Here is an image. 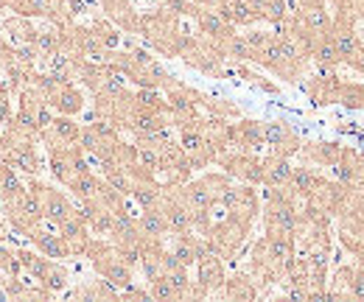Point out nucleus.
Returning <instances> with one entry per match:
<instances>
[{
    "instance_id": "nucleus-3",
    "label": "nucleus",
    "mask_w": 364,
    "mask_h": 302,
    "mask_svg": "<svg viewBox=\"0 0 364 302\" xmlns=\"http://www.w3.org/2000/svg\"><path fill=\"white\" fill-rule=\"evenodd\" d=\"M87 258H90L95 274L104 277L107 283H112L118 291H124L135 283V269L118 255V249L109 244V238L92 235L90 247H87Z\"/></svg>"
},
{
    "instance_id": "nucleus-44",
    "label": "nucleus",
    "mask_w": 364,
    "mask_h": 302,
    "mask_svg": "<svg viewBox=\"0 0 364 302\" xmlns=\"http://www.w3.org/2000/svg\"><path fill=\"white\" fill-rule=\"evenodd\" d=\"M0 274H6V277H20V274H23V266H20V258H17V249L0 247Z\"/></svg>"
},
{
    "instance_id": "nucleus-25",
    "label": "nucleus",
    "mask_w": 364,
    "mask_h": 302,
    "mask_svg": "<svg viewBox=\"0 0 364 302\" xmlns=\"http://www.w3.org/2000/svg\"><path fill=\"white\" fill-rule=\"evenodd\" d=\"M291 173H294L291 160L269 151L264 157V182H261V188H286L291 182Z\"/></svg>"
},
{
    "instance_id": "nucleus-38",
    "label": "nucleus",
    "mask_w": 364,
    "mask_h": 302,
    "mask_svg": "<svg viewBox=\"0 0 364 302\" xmlns=\"http://www.w3.org/2000/svg\"><path fill=\"white\" fill-rule=\"evenodd\" d=\"M90 26H92V31H95V37L101 40V45H104L107 50H118V45H121V34H124V31H121V28H118L107 14H104V17H95Z\"/></svg>"
},
{
    "instance_id": "nucleus-49",
    "label": "nucleus",
    "mask_w": 364,
    "mask_h": 302,
    "mask_svg": "<svg viewBox=\"0 0 364 302\" xmlns=\"http://www.w3.org/2000/svg\"><path fill=\"white\" fill-rule=\"evenodd\" d=\"M199 9H219L222 6V0H193Z\"/></svg>"
},
{
    "instance_id": "nucleus-11",
    "label": "nucleus",
    "mask_w": 364,
    "mask_h": 302,
    "mask_svg": "<svg viewBox=\"0 0 364 302\" xmlns=\"http://www.w3.org/2000/svg\"><path fill=\"white\" fill-rule=\"evenodd\" d=\"M219 207H225V213L232 218H241L247 224H255V218L261 213V199H258V190L255 185H247V182H230V188L222 193V202Z\"/></svg>"
},
{
    "instance_id": "nucleus-27",
    "label": "nucleus",
    "mask_w": 364,
    "mask_h": 302,
    "mask_svg": "<svg viewBox=\"0 0 364 302\" xmlns=\"http://www.w3.org/2000/svg\"><path fill=\"white\" fill-rule=\"evenodd\" d=\"M235 134H238V149L244 151H261L267 146L264 140V124L261 121H252V118H238L235 121Z\"/></svg>"
},
{
    "instance_id": "nucleus-36",
    "label": "nucleus",
    "mask_w": 364,
    "mask_h": 302,
    "mask_svg": "<svg viewBox=\"0 0 364 302\" xmlns=\"http://www.w3.org/2000/svg\"><path fill=\"white\" fill-rule=\"evenodd\" d=\"M70 300H121V291H118L112 283H107V280L101 277V280H92V283L79 286V288L70 294Z\"/></svg>"
},
{
    "instance_id": "nucleus-30",
    "label": "nucleus",
    "mask_w": 364,
    "mask_h": 302,
    "mask_svg": "<svg viewBox=\"0 0 364 302\" xmlns=\"http://www.w3.org/2000/svg\"><path fill=\"white\" fill-rule=\"evenodd\" d=\"M3 31L9 34L11 45H34V37H37L34 20L31 17H23V14L3 17Z\"/></svg>"
},
{
    "instance_id": "nucleus-29",
    "label": "nucleus",
    "mask_w": 364,
    "mask_h": 302,
    "mask_svg": "<svg viewBox=\"0 0 364 302\" xmlns=\"http://www.w3.org/2000/svg\"><path fill=\"white\" fill-rule=\"evenodd\" d=\"M311 62H314V68H317V73H333L342 62H339V53H336V45L331 40V31L328 34H322L314 48H311Z\"/></svg>"
},
{
    "instance_id": "nucleus-2",
    "label": "nucleus",
    "mask_w": 364,
    "mask_h": 302,
    "mask_svg": "<svg viewBox=\"0 0 364 302\" xmlns=\"http://www.w3.org/2000/svg\"><path fill=\"white\" fill-rule=\"evenodd\" d=\"M232 176L225 171H208L196 179H188L177 185L174 190L180 193V199L188 205L191 213H202V210H213L222 202V193L230 188Z\"/></svg>"
},
{
    "instance_id": "nucleus-18",
    "label": "nucleus",
    "mask_w": 364,
    "mask_h": 302,
    "mask_svg": "<svg viewBox=\"0 0 364 302\" xmlns=\"http://www.w3.org/2000/svg\"><path fill=\"white\" fill-rule=\"evenodd\" d=\"M82 137V124H76L73 115H53L50 126L40 131V143L50 146H76Z\"/></svg>"
},
{
    "instance_id": "nucleus-10",
    "label": "nucleus",
    "mask_w": 364,
    "mask_h": 302,
    "mask_svg": "<svg viewBox=\"0 0 364 302\" xmlns=\"http://www.w3.org/2000/svg\"><path fill=\"white\" fill-rule=\"evenodd\" d=\"M3 218L9 221V227L17 232V235H31L37 227H43L46 224V216H43V205H40V199L28 190V193H23L17 202H11V205H6L3 207Z\"/></svg>"
},
{
    "instance_id": "nucleus-39",
    "label": "nucleus",
    "mask_w": 364,
    "mask_h": 302,
    "mask_svg": "<svg viewBox=\"0 0 364 302\" xmlns=\"http://www.w3.org/2000/svg\"><path fill=\"white\" fill-rule=\"evenodd\" d=\"M219 50H222V56H225L228 62H250V65H252V48L247 45L244 34H238V31L219 45Z\"/></svg>"
},
{
    "instance_id": "nucleus-26",
    "label": "nucleus",
    "mask_w": 364,
    "mask_h": 302,
    "mask_svg": "<svg viewBox=\"0 0 364 302\" xmlns=\"http://www.w3.org/2000/svg\"><path fill=\"white\" fill-rule=\"evenodd\" d=\"M228 70H230V76L241 79L244 85L255 87V90H261V92H267V95H277V92H280V85H274L272 79H267L264 73L252 70L250 62H228Z\"/></svg>"
},
{
    "instance_id": "nucleus-6",
    "label": "nucleus",
    "mask_w": 364,
    "mask_h": 302,
    "mask_svg": "<svg viewBox=\"0 0 364 302\" xmlns=\"http://www.w3.org/2000/svg\"><path fill=\"white\" fill-rule=\"evenodd\" d=\"M336 238L345 247V252L356 255L364 241V193L350 190L345 207L336 213Z\"/></svg>"
},
{
    "instance_id": "nucleus-32",
    "label": "nucleus",
    "mask_w": 364,
    "mask_h": 302,
    "mask_svg": "<svg viewBox=\"0 0 364 302\" xmlns=\"http://www.w3.org/2000/svg\"><path fill=\"white\" fill-rule=\"evenodd\" d=\"M319 182H322V173L317 168H309V166H300V168H294L291 173V182H289V190L294 193V196H300L303 202L314 193V188H317Z\"/></svg>"
},
{
    "instance_id": "nucleus-21",
    "label": "nucleus",
    "mask_w": 364,
    "mask_h": 302,
    "mask_svg": "<svg viewBox=\"0 0 364 302\" xmlns=\"http://www.w3.org/2000/svg\"><path fill=\"white\" fill-rule=\"evenodd\" d=\"M48 104L53 107L56 115H82L85 112V92L76 87V82H62V85L53 90V95L48 98Z\"/></svg>"
},
{
    "instance_id": "nucleus-45",
    "label": "nucleus",
    "mask_w": 364,
    "mask_h": 302,
    "mask_svg": "<svg viewBox=\"0 0 364 302\" xmlns=\"http://www.w3.org/2000/svg\"><path fill=\"white\" fill-rule=\"evenodd\" d=\"M160 6H163L166 11H171L174 17H180V20L182 17H193V14L199 11V6H196L193 0H163Z\"/></svg>"
},
{
    "instance_id": "nucleus-24",
    "label": "nucleus",
    "mask_w": 364,
    "mask_h": 302,
    "mask_svg": "<svg viewBox=\"0 0 364 302\" xmlns=\"http://www.w3.org/2000/svg\"><path fill=\"white\" fill-rule=\"evenodd\" d=\"M137 227H140V235H143V241H166V238H171L168 221H166V213L160 210V205H151V207H140Z\"/></svg>"
},
{
    "instance_id": "nucleus-1",
    "label": "nucleus",
    "mask_w": 364,
    "mask_h": 302,
    "mask_svg": "<svg viewBox=\"0 0 364 302\" xmlns=\"http://www.w3.org/2000/svg\"><path fill=\"white\" fill-rule=\"evenodd\" d=\"M137 34L146 40V45L163 56H180L188 34L182 31L180 17H174L171 11H166L163 6H157L154 11L140 14V28Z\"/></svg>"
},
{
    "instance_id": "nucleus-41",
    "label": "nucleus",
    "mask_w": 364,
    "mask_h": 302,
    "mask_svg": "<svg viewBox=\"0 0 364 302\" xmlns=\"http://www.w3.org/2000/svg\"><path fill=\"white\" fill-rule=\"evenodd\" d=\"M258 3H261V17H264V23H269V26L286 23L289 14H291V9H289L286 0H258Z\"/></svg>"
},
{
    "instance_id": "nucleus-33",
    "label": "nucleus",
    "mask_w": 364,
    "mask_h": 302,
    "mask_svg": "<svg viewBox=\"0 0 364 302\" xmlns=\"http://www.w3.org/2000/svg\"><path fill=\"white\" fill-rule=\"evenodd\" d=\"M101 185H104V176H101V173H92V168H90V171L76 173L73 182L68 185V190L76 196V202H82V199H95L98 190H101Z\"/></svg>"
},
{
    "instance_id": "nucleus-31",
    "label": "nucleus",
    "mask_w": 364,
    "mask_h": 302,
    "mask_svg": "<svg viewBox=\"0 0 364 302\" xmlns=\"http://www.w3.org/2000/svg\"><path fill=\"white\" fill-rule=\"evenodd\" d=\"M23 193H28V188L20 182V176L14 173V168L6 166V163H0V207L17 202Z\"/></svg>"
},
{
    "instance_id": "nucleus-37",
    "label": "nucleus",
    "mask_w": 364,
    "mask_h": 302,
    "mask_svg": "<svg viewBox=\"0 0 364 302\" xmlns=\"http://www.w3.org/2000/svg\"><path fill=\"white\" fill-rule=\"evenodd\" d=\"M9 9L14 14H23V17H43L48 23H53V0H11Z\"/></svg>"
},
{
    "instance_id": "nucleus-46",
    "label": "nucleus",
    "mask_w": 364,
    "mask_h": 302,
    "mask_svg": "<svg viewBox=\"0 0 364 302\" xmlns=\"http://www.w3.org/2000/svg\"><path fill=\"white\" fill-rule=\"evenodd\" d=\"M348 297L350 300H364V266H353V274L348 280Z\"/></svg>"
},
{
    "instance_id": "nucleus-20",
    "label": "nucleus",
    "mask_w": 364,
    "mask_h": 302,
    "mask_svg": "<svg viewBox=\"0 0 364 302\" xmlns=\"http://www.w3.org/2000/svg\"><path fill=\"white\" fill-rule=\"evenodd\" d=\"M339 87L342 79L333 73H317V76H309L303 82V90L309 95V101H314L317 107H328V104H336L339 101Z\"/></svg>"
},
{
    "instance_id": "nucleus-42",
    "label": "nucleus",
    "mask_w": 364,
    "mask_h": 302,
    "mask_svg": "<svg viewBox=\"0 0 364 302\" xmlns=\"http://www.w3.org/2000/svg\"><path fill=\"white\" fill-rule=\"evenodd\" d=\"M112 224H115V213H112V210H107V207H98V210H95V216L87 221V227H90V232L95 235V238H109Z\"/></svg>"
},
{
    "instance_id": "nucleus-23",
    "label": "nucleus",
    "mask_w": 364,
    "mask_h": 302,
    "mask_svg": "<svg viewBox=\"0 0 364 302\" xmlns=\"http://www.w3.org/2000/svg\"><path fill=\"white\" fill-rule=\"evenodd\" d=\"M104 14L124 31V34H137L140 28V11H135L132 0H101Z\"/></svg>"
},
{
    "instance_id": "nucleus-5",
    "label": "nucleus",
    "mask_w": 364,
    "mask_h": 302,
    "mask_svg": "<svg viewBox=\"0 0 364 302\" xmlns=\"http://www.w3.org/2000/svg\"><path fill=\"white\" fill-rule=\"evenodd\" d=\"M250 230H252V224H247V221H241V218H232L225 213L222 218H213L210 230L205 232V241H208V247H210L216 255H222V258H235L238 249L244 247Z\"/></svg>"
},
{
    "instance_id": "nucleus-19",
    "label": "nucleus",
    "mask_w": 364,
    "mask_h": 302,
    "mask_svg": "<svg viewBox=\"0 0 364 302\" xmlns=\"http://www.w3.org/2000/svg\"><path fill=\"white\" fill-rule=\"evenodd\" d=\"M219 11L225 14V20H228L230 26H235V28H252V26L264 23L258 0H222Z\"/></svg>"
},
{
    "instance_id": "nucleus-13",
    "label": "nucleus",
    "mask_w": 364,
    "mask_h": 302,
    "mask_svg": "<svg viewBox=\"0 0 364 302\" xmlns=\"http://www.w3.org/2000/svg\"><path fill=\"white\" fill-rule=\"evenodd\" d=\"M264 140H267V146H269V151L272 154H280V157H297V151H300V134L291 129V124H286V121H267L264 124Z\"/></svg>"
},
{
    "instance_id": "nucleus-14",
    "label": "nucleus",
    "mask_w": 364,
    "mask_h": 302,
    "mask_svg": "<svg viewBox=\"0 0 364 302\" xmlns=\"http://www.w3.org/2000/svg\"><path fill=\"white\" fill-rule=\"evenodd\" d=\"M342 149H345V146L331 143V140H303L297 157H300L306 166L336 168V166H339V157H342Z\"/></svg>"
},
{
    "instance_id": "nucleus-43",
    "label": "nucleus",
    "mask_w": 364,
    "mask_h": 302,
    "mask_svg": "<svg viewBox=\"0 0 364 302\" xmlns=\"http://www.w3.org/2000/svg\"><path fill=\"white\" fill-rule=\"evenodd\" d=\"M149 297L157 302H171V300H180L177 297V291H174V286L168 283V277L166 274H160L157 280H151L149 283Z\"/></svg>"
},
{
    "instance_id": "nucleus-22",
    "label": "nucleus",
    "mask_w": 364,
    "mask_h": 302,
    "mask_svg": "<svg viewBox=\"0 0 364 302\" xmlns=\"http://www.w3.org/2000/svg\"><path fill=\"white\" fill-rule=\"evenodd\" d=\"M31 244H34V249L40 252V255H46L50 260H65L70 258V249H68V244H65V238L59 235V230L53 232V224H43V227H37L31 235Z\"/></svg>"
},
{
    "instance_id": "nucleus-12",
    "label": "nucleus",
    "mask_w": 364,
    "mask_h": 302,
    "mask_svg": "<svg viewBox=\"0 0 364 302\" xmlns=\"http://www.w3.org/2000/svg\"><path fill=\"white\" fill-rule=\"evenodd\" d=\"M28 190L40 199V205H43V216H46V221L48 224H53V227H59L65 218L73 216V210H76V205L68 199V193H62V190L53 188V185L40 182V176H31Z\"/></svg>"
},
{
    "instance_id": "nucleus-4",
    "label": "nucleus",
    "mask_w": 364,
    "mask_h": 302,
    "mask_svg": "<svg viewBox=\"0 0 364 302\" xmlns=\"http://www.w3.org/2000/svg\"><path fill=\"white\" fill-rule=\"evenodd\" d=\"M180 59L188 68H193V70H199V73H205V76H210V79H230L228 59L222 56L219 45L205 40V37H199V34H196V37L188 34Z\"/></svg>"
},
{
    "instance_id": "nucleus-7",
    "label": "nucleus",
    "mask_w": 364,
    "mask_h": 302,
    "mask_svg": "<svg viewBox=\"0 0 364 302\" xmlns=\"http://www.w3.org/2000/svg\"><path fill=\"white\" fill-rule=\"evenodd\" d=\"M53 107L48 104V98L37 90V87H26L20 95H17V112H14V121L20 124V126H26V129L31 131H40L48 129L50 126V121H53Z\"/></svg>"
},
{
    "instance_id": "nucleus-17",
    "label": "nucleus",
    "mask_w": 364,
    "mask_h": 302,
    "mask_svg": "<svg viewBox=\"0 0 364 302\" xmlns=\"http://www.w3.org/2000/svg\"><path fill=\"white\" fill-rule=\"evenodd\" d=\"M336 171V179L348 188V190H356V193H364V151H356V149H342V157H339V166L333 168Z\"/></svg>"
},
{
    "instance_id": "nucleus-8",
    "label": "nucleus",
    "mask_w": 364,
    "mask_h": 302,
    "mask_svg": "<svg viewBox=\"0 0 364 302\" xmlns=\"http://www.w3.org/2000/svg\"><path fill=\"white\" fill-rule=\"evenodd\" d=\"M216 166L225 173H230L235 182H247L255 188H261V182H264V157H258L255 151L232 149V151L219 154Z\"/></svg>"
},
{
    "instance_id": "nucleus-28",
    "label": "nucleus",
    "mask_w": 364,
    "mask_h": 302,
    "mask_svg": "<svg viewBox=\"0 0 364 302\" xmlns=\"http://www.w3.org/2000/svg\"><path fill=\"white\" fill-rule=\"evenodd\" d=\"M222 294L232 302H250V300H255V297H258V283L252 280V274L238 271V274H232V277L225 280Z\"/></svg>"
},
{
    "instance_id": "nucleus-16",
    "label": "nucleus",
    "mask_w": 364,
    "mask_h": 302,
    "mask_svg": "<svg viewBox=\"0 0 364 302\" xmlns=\"http://www.w3.org/2000/svg\"><path fill=\"white\" fill-rule=\"evenodd\" d=\"M59 235L65 238V244H68V249H70V258L76 255V258H82V255H87V247H90L92 241V232L90 227H87V221L79 216L76 210H73V216H68L59 227Z\"/></svg>"
},
{
    "instance_id": "nucleus-47",
    "label": "nucleus",
    "mask_w": 364,
    "mask_h": 302,
    "mask_svg": "<svg viewBox=\"0 0 364 302\" xmlns=\"http://www.w3.org/2000/svg\"><path fill=\"white\" fill-rule=\"evenodd\" d=\"M121 300H151V297H149V288H137L135 283H132L129 288L121 291Z\"/></svg>"
},
{
    "instance_id": "nucleus-53",
    "label": "nucleus",
    "mask_w": 364,
    "mask_h": 302,
    "mask_svg": "<svg viewBox=\"0 0 364 302\" xmlns=\"http://www.w3.org/2000/svg\"><path fill=\"white\" fill-rule=\"evenodd\" d=\"M154 3H163V0H154Z\"/></svg>"
},
{
    "instance_id": "nucleus-15",
    "label": "nucleus",
    "mask_w": 364,
    "mask_h": 302,
    "mask_svg": "<svg viewBox=\"0 0 364 302\" xmlns=\"http://www.w3.org/2000/svg\"><path fill=\"white\" fill-rule=\"evenodd\" d=\"M193 23H196L199 37H205V40H210V43L216 45H222L228 37H232L238 31L235 26H230L228 20H225V14L219 9H199L193 14Z\"/></svg>"
},
{
    "instance_id": "nucleus-9",
    "label": "nucleus",
    "mask_w": 364,
    "mask_h": 302,
    "mask_svg": "<svg viewBox=\"0 0 364 302\" xmlns=\"http://www.w3.org/2000/svg\"><path fill=\"white\" fill-rule=\"evenodd\" d=\"M225 280H228V271H225V258L216 255L210 247L199 255L196 260V280H193V297L202 300V297H210V294H219L225 288Z\"/></svg>"
},
{
    "instance_id": "nucleus-40",
    "label": "nucleus",
    "mask_w": 364,
    "mask_h": 302,
    "mask_svg": "<svg viewBox=\"0 0 364 302\" xmlns=\"http://www.w3.org/2000/svg\"><path fill=\"white\" fill-rule=\"evenodd\" d=\"M348 109H364V82H345L339 87V101Z\"/></svg>"
},
{
    "instance_id": "nucleus-51",
    "label": "nucleus",
    "mask_w": 364,
    "mask_h": 302,
    "mask_svg": "<svg viewBox=\"0 0 364 302\" xmlns=\"http://www.w3.org/2000/svg\"><path fill=\"white\" fill-rule=\"evenodd\" d=\"M353 258H356V263H359V266H364V241H362V247L356 249V255H353Z\"/></svg>"
},
{
    "instance_id": "nucleus-35",
    "label": "nucleus",
    "mask_w": 364,
    "mask_h": 302,
    "mask_svg": "<svg viewBox=\"0 0 364 302\" xmlns=\"http://www.w3.org/2000/svg\"><path fill=\"white\" fill-rule=\"evenodd\" d=\"M68 280H70V274H68V269L62 266V260H48L46 271L37 277V283L46 288L48 294L65 291V288H68Z\"/></svg>"
},
{
    "instance_id": "nucleus-48",
    "label": "nucleus",
    "mask_w": 364,
    "mask_h": 302,
    "mask_svg": "<svg viewBox=\"0 0 364 302\" xmlns=\"http://www.w3.org/2000/svg\"><path fill=\"white\" fill-rule=\"evenodd\" d=\"M348 68H350V70H356L359 76H364V43H362V48L356 50V56L350 59V65H348Z\"/></svg>"
},
{
    "instance_id": "nucleus-34",
    "label": "nucleus",
    "mask_w": 364,
    "mask_h": 302,
    "mask_svg": "<svg viewBox=\"0 0 364 302\" xmlns=\"http://www.w3.org/2000/svg\"><path fill=\"white\" fill-rule=\"evenodd\" d=\"M34 48L40 56H53L59 50H65V34H62V26H53L48 23V28H37V37H34Z\"/></svg>"
},
{
    "instance_id": "nucleus-52",
    "label": "nucleus",
    "mask_w": 364,
    "mask_h": 302,
    "mask_svg": "<svg viewBox=\"0 0 364 302\" xmlns=\"http://www.w3.org/2000/svg\"><path fill=\"white\" fill-rule=\"evenodd\" d=\"M9 3H11V0H0V11H3V9H9Z\"/></svg>"
},
{
    "instance_id": "nucleus-50",
    "label": "nucleus",
    "mask_w": 364,
    "mask_h": 302,
    "mask_svg": "<svg viewBox=\"0 0 364 302\" xmlns=\"http://www.w3.org/2000/svg\"><path fill=\"white\" fill-rule=\"evenodd\" d=\"M9 50H11V43H9V40H6L3 34H0V56H6Z\"/></svg>"
}]
</instances>
